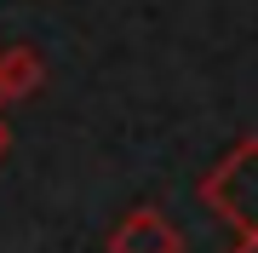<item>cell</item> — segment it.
<instances>
[{"mask_svg":"<svg viewBox=\"0 0 258 253\" xmlns=\"http://www.w3.org/2000/svg\"><path fill=\"white\" fill-rule=\"evenodd\" d=\"M230 253H258V230H252V236H235V242H230Z\"/></svg>","mask_w":258,"mask_h":253,"instance_id":"obj_4","label":"cell"},{"mask_svg":"<svg viewBox=\"0 0 258 253\" xmlns=\"http://www.w3.org/2000/svg\"><path fill=\"white\" fill-rule=\"evenodd\" d=\"M46 86V58L35 46H6L0 52V104H23Z\"/></svg>","mask_w":258,"mask_h":253,"instance_id":"obj_3","label":"cell"},{"mask_svg":"<svg viewBox=\"0 0 258 253\" xmlns=\"http://www.w3.org/2000/svg\"><path fill=\"white\" fill-rule=\"evenodd\" d=\"M6 110V104H0ZM6 150H12V127H6V115H0V161H6Z\"/></svg>","mask_w":258,"mask_h":253,"instance_id":"obj_5","label":"cell"},{"mask_svg":"<svg viewBox=\"0 0 258 253\" xmlns=\"http://www.w3.org/2000/svg\"><path fill=\"white\" fill-rule=\"evenodd\" d=\"M195 196L218 225H230L235 236H252L258 230V138L230 144V156H218L201 173Z\"/></svg>","mask_w":258,"mask_h":253,"instance_id":"obj_1","label":"cell"},{"mask_svg":"<svg viewBox=\"0 0 258 253\" xmlns=\"http://www.w3.org/2000/svg\"><path fill=\"white\" fill-rule=\"evenodd\" d=\"M103 253H189L184 230L161 213V207H132L115 219V230L103 236Z\"/></svg>","mask_w":258,"mask_h":253,"instance_id":"obj_2","label":"cell"}]
</instances>
